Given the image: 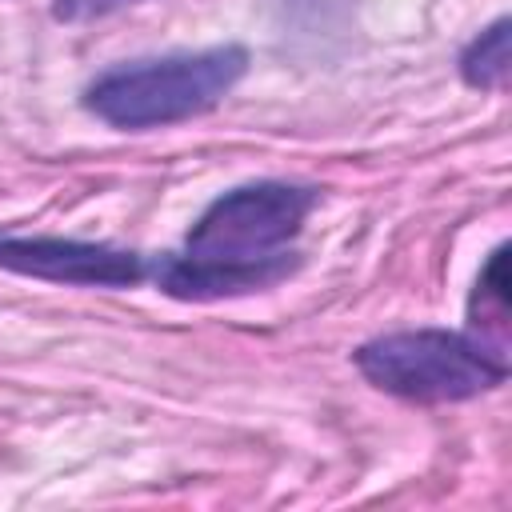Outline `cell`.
Listing matches in <instances>:
<instances>
[{
  "instance_id": "obj_1",
  "label": "cell",
  "mask_w": 512,
  "mask_h": 512,
  "mask_svg": "<svg viewBox=\"0 0 512 512\" xmlns=\"http://www.w3.org/2000/svg\"><path fill=\"white\" fill-rule=\"evenodd\" d=\"M244 72L248 52L240 44L172 52L96 76L84 92V104L112 128H164L212 112L240 84Z\"/></svg>"
},
{
  "instance_id": "obj_2",
  "label": "cell",
  "mask_w": 512,
  "mask_h": 512,
  "mask_svg": "<svg viewBox=\"0 0 512 512\" xmlns=\"http://www.w3.org/2000/svg\"><path fill=\"white\" fill-rule=\"evenodd\" d=\"M356 368L388 396L416 404H456L492 392L508 376V360L492 356L464 332L404 328L356 348Z\"/></svg>"
},
{
  "instance_id": "obj_3",
  "label": "cell",
  "mask_w": 512,
  "mask_h": 512,
  "mask_svg": "<svg viewBox=\"0 0 512 512\" xmlns=\"http://www.w3.org/2000/svg\"><path fill=\"white\" fill-rule=\"evenodd\" d=\"M312 204H316L312 188H296L280 180L232 188L216 196L204 208V216L192 224L184 256L216 260V264H248V260L280 256L284 244L308 220Z\"/></svg>"
},
{
  "instance_id": "obj_4",
  "label": "cell",
  "mask_w": 512,
  "mask_h": 512,
  "mask_svg": "<svg viewBox=\"0 0 512 512\" xmlns=\"http://www.w3.org/2000/svg\"><path fill=\"white\" fill-rule=\"evenodd\" d=\"M0 268L80 288H124L144 276L136 252L64 236H0Z\"/></svg>"
},
{
  "instance_id": "obj_5",
  "label": "cell",
  "mask_w": 512,
  "mask_h": 512,
  "mask_svg": "<svg viewBox=\"0 0 512 512\" xmlns=\"http://www.w3.org/2000/svg\"><path fill=\"white\" fill-rule=\"evenodd\" d=\"M296 268L292 252L268 256V260H248V264H216V260H192V256H172L160 264L156 280L168 296L176 300H220V296H244L272 288L288 280Z\"/></svg>"
},
{
  "instance_id": "obj_6",
  "label": "cell",
  "mask_w": 512,
  "mask_h": 512,
  "mask_svg": "<svg viewBox=\"0 0 512 512\" xmlns=\"http://www.w3.org/2000/svg\"><path fill=\"white\" fill-rule=\"evenodd\" d=\"M472 340L492 356L508 360V248L500 244L472 288Z\"/></svg>"
},
{
  "instance_id": "obj_7",
  "label": "cell",
  "mask_w": 512,
  "mask_h": 512,
  "mask_svg": "<svg viewBox=\"0 0 512 512\" xmlns=\"http://www.w3.org/2000/svg\"><path fill=\"white\" fill-rule=\"evenodd\" d=\"M508 20H496L492 28H484L460 56V76L472 88H500L508 80Z\"/></svg>"
},
{
  "instance_id": "obj_8",
  "label": "cell",
  "mask_w": 512,
  "mask_h": 512,
  "mask_svg": "<svg viewBox=\"0 0 512 512\" xmlns=\"http://www.w3.org/2000/svg\"><path fill=\"white\" fill-rule=\"evenodd\" d=\"M132 4H144V0H56L52 16H56V20H64V24H80V20L112 16V12L132 8Z\"/></svg>"
}]
</instances>
